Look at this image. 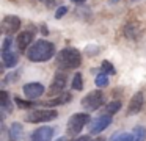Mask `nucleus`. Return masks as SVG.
<instances>
[{"label": "nucleus", "instance_id": "nucleus-16", "mask_svg": "<svg viewBox=\"0 0 146 141\" xmlns=\"http://www.w3.org/2000/svg\"><path fill=\"white\" fill-rule=\"evenodd\" d=\"M124 36L129 38V39L135 41L137 38L140 36V24L135 21L129 22V24H126V27H124Z\"/></svg>", "mask_w": 146, "mask_h": 141}, {"label": "nucleus", "instance_id": "nucleus-5", "mask_svg": "<svg viewBox=\"0 0 146 141\" xmlns=\"http://www.w3.org/2000/svg\"><path fill=\"white\" fill-rule=\"evenodd\" d=\"M57 116L58 111L54 108H36L25 116V121L32 122V124H38V122H47L52 119H57Z\"/></svg>", "mask_w": 146, "mask_h": 141}, {"label": "nucleus", "instance_id": "nucleus-23", "mask_svg": "<svg viewBox=\"0 0 146 141\" xmlns=\"http://www.w3.org/2000/svg\"><path fill=\"white\" fill-rule=\"evenodd\" d=\"M101 72H104V74H107V75H113L115 72H116V69H115V66L111 64L110 61L104 60V61L101 63Z\"/></svg>", "mask_w": 146, "mask_h": 141}, {"label": "nucleus", "instance_id": "nucleus-2", "mask_svg": "<svg viewBox=\"0 0 146 141\" xmlns=\"http://www.w3.org/2000/svg\"><path fill=\"white\" fill-rule=\"evenodd\" d=\"M2 63L7 69H14V66L19 63V49L11 36H5L2 42Z\"/></svg>", "mask_w": 146, "mask_h": 141}, {"label": "nucleus", "instance_id": "nucleus-8", "mask_svg": "<svg viewBox=\"0 0 146 141\" xmlns=\"http://www.w3.org/2000/svg\"><path fill=\"white\" fill-rule=\"evenodd\" d=\"M66 85H68V75H66V72L58 71L57 74H55V77H54L52 85L49 86V91H50V94H57V96H58V94L64 93Z\"/></svg>", "mask_w": 146, "mask_h": 141}, {"label": "nucleus", "instance_id": "nucleus-13", "mask_svg": "<svg viewBox=\"0 0 146 141\" xmlns=\"http://www.w3.org/2000/svg\"><path fill=\"white\" fill-rule=\"evenodd\" d=\"M55 128L52 127H38L32 133V141H50L54 138Z\"/></svg>", "mask_w": 146, "mask_h": 141}, {"label": "nucleus", "instance_id": "nucleus-6", "mask_svg": "<svg viewBox=\"0 0 146 141\" xmlns=\"http://www.w3.org/2000/svg\"><path fill=\"white\" fill-rule=\"evenodd\" d=\"M80 105H82L86 111H96V110L101 108V105H104V93H102L101 89L90 91V93L80 100Z\"/></svg>", "mask_w": 146, "mask_h": 141}, {"label": "nucleus", "instance_id": "nucleus-24", "mask_svg": "<svg viewBox=\"0 0 146 141\" xmlns=\"http://www.w3.org/2000/svg\"><path fill=\"white\" fill-rule=\"evenodd\" d=\"M19 77H21V69H16V71H13V72H10L8 75H5V80H3V83H11V81H17L19 80Z\"/></svg>", "mask_w": 146, "mask_h": 141}, {"label": "nucleus", "instance_id": "nucleus-1", "mask_svg": "<svg viewBox=\"0 0 146 141\" xmlns=\"http://www.w3.org/2000/svg\"><path fill=\"white\" fill-rule=\"evenodd\" d=\"M55 56V44L47 39H38L29 47L27 58L33 63H44Z\"/></svg>", "mask_w": 146, "mask_h": 141}, {"label": "nucleus", "instance_id": "nucleus-30", "mask_svg": "<svg viewBox=\"0 0 146 141\" xmlns=\"http://www.w3.org/2000/svg\"><path fill=\"white\" fill-rule=\"evenodd\" d=\"M72 3H76V5H82V3H85L86 0H71Z\"/></svg>", "mask_w": 146, "mask_h": 141}, {"label": "nucleus", "instance_id": "nucleus-29", "mask_svg": "<svg viewBox=\"0 0 146 141\" xmlns=\"http://www.w3.org/2000/svg\"><path fill=\"white\" fill-rule=\"evenodd\" d=\"M41 33H42V34H44V36H47V34H49V30H47V27H46V25H44V24H42V25H41Z\"/></svg>", "mask_w": 146, "mask_h": 141}, {"label": "nucleus", "instance_id": "nucleus-3", "mask_svg": "<svg viewBox=\"0 0 146 141\" xmlns=\"http://www.w3.org/2000/svg\"><path fill=\"white\" fill-rule=\"evenodd\" d=\"M57 64L63 69H76L82 64V53L76 47H66L58 52Z\"/></svg>", "mask_w": 146, "mask_h": 141}, {"label": "nucleus", "instance_id": "nucleus-15", "mask_svg": "<svg viewBox=\"0 0 146 141\" xmlns=\"http://www.w3.org/2000/svg\"><path fill=\"white\" fill-rule=\"evenodd\" d=\"M0 108H2V115H7V113L13 111V102H11L10 94L5 89L0 91Z\"/></svg>", "mask_w": 146, "mask_h": 141}, {"label": "nucleus", "instance_id": "nucleus-18", "mask_svg": "<svg viewBox=\"0 0 146 141\" xmlns=\"http://www.w3.org/2000/svg\"><path fill=\"white\" fill-rule=\"evenodd\" d=\"M71 86H72V89H76V91H82L83 89V77H82L80 72H76V74H74Z\"/></svg>", "mask_w": 146, "mask_h": 141}, {"label": "nucleus", "instance_id": "nucleus-19", "mask_svg": "<svg viewBox=\"0 0 146 141\" xmlns=\"http://www.w3.org/2000/svg\"><path fill=\"white\" fill-rule=\"evenodd\" d=\"M146 140V128L143 125H137L133 128V141H145Z\"/></svg>", "mask_w": 146, "mask_h": 141}, {"label": "nucleus", "instance_id": "nucleus-17", "mask_svg": "<svg viewBox=\"0 0 146 141\" xmlns=\"http://www.w3.org/2000/svg\"><path fill=\"white\" fill-rule=\"evenodd\" d=\"M24 135V130H22V124L21 122H13L10 127V140L11 141H21Z\"/></svg>", "mask_w": 146, "mask_h": 141}, {"label": "nucleus", "instance_id": "nucleus-25", "mask_svg": "<svg viewBox=\"0 0 146 141\" xmlns=\"http://www.w3.org/2000/svg\"><path fill=\"white\" fill-rule=\"evenodd\" d=\"M14 102H16V105L19 108H32L33 105H36V103L30 102V100H22L21 97H14Z\"/></svg>", "mask_w": 146, "mask_h": 141}, {"label": "nucleus", "instance_id": "nucleus-28", "mask_svg": "<svg viewBox=\"0 0 146 141\" xmlns=\"http://www.w3.org/2000/svg\"><path fill=\"white\" fill-rule=\"evenodd\" d=\"M74 141H91V136H90V135H83V136L76 138Z\"/></svg>", "mask_w": 146, "mask_h": 141}, {"label": "nucleus", "instance_id": "nucleus-7", "mask_svg": "<svg viewBox=\"0 0 146 141\" xmlns=\"http://www.w3.org/2000/svg\"><path fill=\"white\" fill-rule=\"evenodd\" d=\"M2 33L5 36H13L14 33H17V30L21 28V19L17 16H5L2 21Z\"/></svg>", "mask_w": 146, "mask_h": 141}, {"label": "nucleus", "instance_id": "nucleus-32", "mask_svg": "<svg viewBox=\"0 0 146 141\" xmlns=\"http://www.w3.org/2000/svg\"><path fill=\"white\" fill-rule=\"evenodd\" d=\"M98 141H105V140H104V138H99V140H98Z\"/></svg>", "mask_w": 146, "mask_h": 141}, {"label": "nucleus", "instance_id": "nucleus-21", "mask_svg": "<svg viewBox=\"0 0 146 141\" xmlns=\"http://www.w3.org/2000/svg\"><path fill=\"white\" fill-rule=\"evenodd\" d=\"M121 107H123V103L119 102V100H113V102L107 103V107H105V111L108 113V115H115V113H118L121 110Z\"/></svg>", "mask_w": 146, "mask_h": 141}, {"label": "nucleus", "instance_id": "nucleus-14", "mask_svg": "<svg viewBox=\"0 0 146 141\" xmlns=\"http://www.w3.org/2000/svg\"><path fill=\"white\" fill-rule=\"evenodd\" d=\"M71 99H72V96H71L69 93H61L58 94L55 99H50L47 100V102H44L42 105H46L47 108H52V107H58V105H64V103L71 102Z\"/></svg>", "mask_w": 146, "mask_h": 141}, {"label": "nucleus", "instance_id": "nucleus-31", "mask_svg": "<svg viewBox=\"0 0 146 141\" xmlns=\"http://www.w3.org/2000/svg\"><path fill=\"white\" fill-rule=\"evenodd\" d=\"M57 141H68V140H66V138H64V136H61V138H58Z\"/></svg>", "mask_w": 146, "mask_h": 141}, {"label": "nucleus", "instance_id": "nucleus-11", "mask_svg": "<svg viewBox=\"0 0 146 141\" xmlns=\"http://www.w3.org/2000/svg\"><path fill=\"white\" fill-rule=\"evenodd\" d=\"M33 39H35V31L33 30H25V31H22V33H19V36H17V39H16L19 52H25V49L29 50V47L35 42Z\"/></svg>", "mask_w": 146, "mask_h": 141}, {"label": "nucleus", "instance_id": "nucleus-4", "mask_svg": "<svg viewBox=\"0 0 146 141\" xmlns=\"http://www.w3.org/2000/svg\"><path fill=\"white\" fill-rule=\"evenodd\" d=\"M88 122H90L88 113H76V115H72L69 118V121H68V125H66L68 135H71V136H77Z\"/></svg>", "mask_w": 146, "mask_h": 141}, {"label": "nucleus", "instance_id": "nucleus-22", "mask_svg": "<svg viewBox=\"0 0 146 141\" xmlns=\"http://www.w3.org/2000/svg\"><path fill=\"white\" fill-rule=\"evenodd\" d=\"M94 83H96V86H98V88H105L108 85V75L104 74V72L98 74V75H96V78H94Z\"/></svg>", "mask_w": 146, "mask_h": 141}, {"label": "nucleus", "instance_id": "nucleus-9", "mask_svg": "<svg viewBox=\"0 0 146 141\" xmlns=\"http://www.w3.org/2000/svg\"><path fill=\"white\" fill-rule=\"evenodd\" d=\"M111 124V115L105 113V115H101L91 122V127H90V133L91 135H99L102 130L108 127Z\"/></svg>", "mask_w": 146, "mask_h": 141}, {"label": "nucleus", "instance_id": "nucleus-10", "mask_svg": "<svg viewBox=\"0 0 146 141\" xmlns=\"http://www.w3.org/2000/svg\"><path fill=\"white\" fill-rule=\"evenodd\" d=\"M24 94H25L27 99L30 100H35L38 99V97H41L42 94H44V86H42L41 83H36V81H32V83H25L22 88Z\"/></svg>", "mask_w": 146, "mask_h": 141}, {"label": "nucleus", "instance_id": "nucleus-20", "mask_svg": "<svg viewBox=\"0 0 146 141\" xmlns=\"http://www.w3.org/2000/svg\"><path fill=\"white\" fill-rule=\"evenodd\" d=\"M111 141H133V133H126V132H118L111 136Z\"/></svg>", "mask_w": 146, "mask_h": 141}, {"label": "nucleus", "instance_id": "nucleus-12", "mask_svg": "<svg viewBox=\"0 0 146 141\" xmlns=\"http://www.w3.org/2000/svg\"><path fill=\"white\" fill-rule=\"evenodd\" d=\"M143 102H145V97H143V93L138 91L132 96L129 102V107H127V115H137L138 111H141L143 108Z\"/></svg>", "mask_w": 146, "mask_h": 141}, {"label": "nucleus", "instance_id": "nucleus-26", "mask_svg": "<svg viewBox=\"0 0 146 141\" xmlns=\"http://www.w3.org/2000/svg\"><path fill=\"white\" fill-rule=\"evenodd\" d=\"M68 13V6L66 5H61L57 8V11H55V19H61L64 14Z\"/></svg>", "mask_w": 146, "mask_h": 141}, {"label": "nucleus", "instance_id": "nucleus-27", "mask_svg": "<svg viewBox=\"0 0 146 141\" xmlns=\"http://www.w3.org/2000/svg\"><path fill=\"white\" fill-rule=\"evenodd\" d=\"M38 2L44 3L47 8H54V6H55V0H38Z\"/></svg>", "mask_w": 146, "mask_h": 141}]
</instances>
